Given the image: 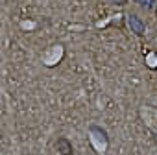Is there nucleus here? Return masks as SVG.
Masks as SVG:
<instances>
[{"label":"nucleus","instance_id":"7ed1b4c3","mask_svg":"<svg viewBox=\"0 0 157 155\" xmlns=\"http://www.w3.org/2000/svg\"><path fill=\"white\" fill-rule=\"evenodd\" d=\"M137 4H140L142 8H146V9H150V8H153V4H155V0H135Z\"/></svg>","mask_w":157,"mask_h":155},{"label":"nucleus","instance_id":"f257e3e1","mask_svg":"<svg viewBox=\"0 0 157 155\" xmlns=\"http://www.w3.org/2000/svg\"><path fill=\"white\" fill-rule=\"evenodd\" d=\"M128 26H129L131 32L137 33V35H142V33L146 32V26H144L142 19H139L137 15H129V17H128Z\"/></svg>","mask_w":157,"mask_h":155},{"label":"nucleus","instance_id":"f03ea898","mask_svg":"<svg viewBox=\"0 0 157 155\" xmlns=\"http://www.w3.org/2000/svg\"><path fill=\"white\" fill-rule=\"evenodd\" d=\"M56 149H57L61 155H72V153H74L70 140H68V138H65V137H59V138L56 140Z\"/></svg>","mask_w":157,"mask_h":155}]
</instances>
